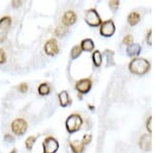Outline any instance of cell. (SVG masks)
Returning a JSON list of instances; mask_svg holds the SVG:
<instances>
[{
    "instance_id": "28",
    "label": "cell",
    "mask_w": 155,
    "mask_h": 153,
    "mask_svg": "<svg viewBox=\"0 0 155 153\" xmlns=\"http://www.w3.org/2000/svg\"><path fill=\"white\" fill-rule=\"evenodd\" d=\"M22 3H23V2L20 1V0H14V1H12V6L14 7V8H18L19 6L22 5Z\"/></svg>"
},
{
    "instance_id": "25",
    "label": "cell",
    "mask_w": 155,
    "mask_h": 153,
    "mask_svg": "<svg viewBox=\"0 0 155 153\" xmlns=\"http://www.w3.org/2000/svg\"><path fill=\"white\" fill-rule=\"evenodd\" d=\"M18 89L20 92L25 93V92H27V90H28V85H27L26 83H22V84H20L18 86Z\"/></svg>"
},
{
    "instance_id": "16",
    "label": "cell",
    "mask_w": 155,
    "mask_h": 153,
    "mask_svg": "<svg viewBox=\"0 0 155 153\" xmlns=\"http://www.w3.org/2000/svg\"><path fill=\"white\" fill-rule=\"evenodd\" d=\"M37 92L41 96H46V95H49L50 92H51V87H50L48 83H42L37 88Z\"/></svg>"
},
{
    "instance_id": "31",
    "label": "cell",
    "mask_w": 155,
    "mask_h": 153,
    "mask_svg": "<svg viewBox=\"0 0 155 153\" xmlns=\"http://www.w3.org/2000/svg\"><path fill=\"white\" fill-rule=\"evenodd\" d=\"M11 153H18V151H17V149H12V151Z\"/></svg>"
},
{
    "instance_id": "29",
    "label": "cell",
    "mask_w": 155,
    "mask_h": 153,
    "mask_svg": "<svg viewBox=\"0 0 155 153\" xmlns=\"http://www.w3.org/2000/svg\"><path fill=\"white\" fill-rule=\"evenodd\" d=\"M147 44H148L149 46H151V44H152V31L151 30H149L148 34H147Z\"/></svg>"
},
{
    "instance_id": "27",
    "label": "cell",
    "mask_w": 155,
    "mask_h": 153,
    "mask_svg": "<svg viewBox=\"0 0 155 153\" xmlns=\"http://www.w3.org/2000/svg\"><path fill=\"white\" fill-rule=\"evenodd\" d=\"M4 141L7 143H14L15 142V138L12 137L11 134H6L4 135Z\"/></svg>"
},
{
    "instance_id": "5",
    "label": "cell",
    "mask_w": 155,
    "mask_h": 153,
    "mask_svg": "<svg viewBox=\"0 0 155 153\" xmlns=\"http://www.w3.org/2000/svg\"><path fill=\"white\" fill-rule=\"evenodd\" d=\"M12 26V18L8 16L3 17L0 20V44L6 39L8 31Z\"/></svg>"
},
{
    "instance_id": "20",
    "label": "cell",
    "mask_w": 155,
    "mask_h": 153,
    "mask_svg": "<svg viewBox=\"0 0 155 153\" xmlns=\"http://www.w3.org/2000/svg\"><path fill=\"white\" fill-rule=\"evenodd\" d=\"M82 53V49L80 46H74L71 51V59H77L78 57L81 55Z\"/></svg>"
},
{
    "instance_id": "19",
    "label": "cell",
    "mask_w": 155,
    "mask_h": 153,
    "mask_svg": "<svg viewBox=\"0 0 155 153\" xmlns=\"http://www.w3.org/2000/svg\"><path fill=\"white\" fill-rule=\"evenodd\" d=\"M35 142H36V138L34 135H30V137L27 138L26 142H25V147L27 148V150H32Z\"/></svg>"
},
{
    "instance_id": "18",
    "label": "cell",
    "mask_w": 155,
    "mask_h": 153,
    "mask_svg": "<svg viewBox=\"0 0 155 153\" xmlns=\"http://www.w3.org/2000/svg\"><path fill=\"white\" fill-rule=\"evenodd\" d=\"M71 145V149L72 150L74 153H82L84 150V146L81 144V143H76V142H71L69 143Z\"/></svg>"
},
{
    "instance_id": "3",
    "label": "cell",
    "mask_w": 155,
    "mask_h": 153,
    "mask_svg": "<svg viewBox=\"0 0 155 153\" xmlns=\"http://www.w3.org/2000/svg\"><path fill=\"white\" fill-rule=\"evenodd\" d=\"M11 127L12 134H15L16 135H23L28 128V124H27L26 120H24L23 118H17L12 122Z\"/></svg>"
},
{
    "instance_id": "9",
    "label": "cell",
    "mask_w": 155,
    "mask_h": 153,
    "mask_svg": "<svg viewBox=\"0 0 155 153\" xmlns=\"http://www.w3.org/2000/svg\"><path fill=\"white\" fill-rule=\"evenodd\" d=\"M92 87V82L90 79H82L76 83V89L79 93L86 94L90 91Z\"/></svg>"
},
{
    "instance_id": "1",
    "label": "cell",
    "mask_w": 155,
    "mask_h": 153,
    "mask_svg": "<svg viewBox=\"0 0 155 153\" xmlns=\"http://www.w3.org/2000/svg\"><path fill=\"white\" fill-rule=\"evenodd\" d=\"M128 68L131 74L143 76L150 69V62L144 58H134L130 61Z\"/></svg>"
},
{
    "instance_id": "10",
    "label": "cell",
    "mask_w": 155,
    "mask_h": 153,
    "mask_svg": "<svg viewBox=\"0 0 155 153\" xmlns=\"http://www.w3.org/2000/svg\"><path fill=\"white\" fill-rule=\"evenodd\" d=\"M77 21V15L74 11H67L62 17V25L64 27H69L74 25Z\"/></svg>"
},
{
    "instance_id": "23",
    "label": "cell",
    "mask_w": 155,
    "mask_h": 153,
    "mask_svg": "<svg viewBox=\"0 0 155 153\" xmlns=\"http://www.w3.org/2000/svg\"><path fill=\"white\" fill-rule=\"evenodd\" d=\"M123 44L127 45V46H130L131 44H134V38H132V35H130V34H127V35L123 38Z\"/></svg>"
},
{
    "instance_id": "17",
    "label": "cell",
    "mask_w": 155,
    "mask_h": 153,
    "mask_svg": "<svg viewBox=\"0 0 155 153\" xmlns=\"http://www.w3.org/2000/svg\"><path fill=\"white\" fill-rule=\"evenodd\" d=\"M92 60H93V63L96 67L101 66L102 62V55L99 51H94L93 55H92Z\"/></svg>"
},
{
    "instance_id": "14",
    "label": "cell",
    "mask_w": 155,
    "mask_h": 153,
    "mask_svg": "<svg viewBox=\"0 0 155 153\" xmlns=\"http://www.w3.org/2000/svg\"><path fill=\"white\" fill-rule=\"evenodd\" d=\"M81 49L82 51H86V52H92L94 50V47H95V45H94V42L92 39L90 38H85L83 41L81 42Z\"/></svg>"
},
{
    "instance_id": "13",
    "label": "cell",
    "mask_w": 155,
    "mask_h": 153,
    "mask_svg": "<svg viewBox=\"0 0 155 153\" xmlns=\"http://www.w3.org/2000/svg\"><path fill=\"white\" fill-rule=\"evenodd\" d=\"M141 53V46L139 44H131L126 48V54L130 57H136Z\"/></svg>"
},
{
    "instance_id": "7",
    "label": "cell",
    "mask_w": 155,
    "mask_h": 153,
    "mask_svg": "<svg viewBox=\"0 0 155 153\" xmlns=\"http://www.w3.org/2000/svg\"><path fill=\"white\" fill-rule=\"evenodd\" d=\"M115 30H116V27H115V24L112 20H107L104 22H101L99 32L102 36L111 37L115 33Z\"/></svg>"
},
{
    "instance_id": "21",
    "label": "cell",
    "mask_w": 155,
    "mask_h": 153,
    "mask_svg": "<svg viewBox=\"0 0 155 153\" xmlns=\"http://www.w3.org/2000/svg\"><path fill=\"white\" fill-rule=\"evenodd\" d=\"M66 31H67L66 27H64L63 25H61V26L57 27L56 30H55V33H56V35H58V36H63L64 34L66 33Z\"/></svg>"
},
{
    "instance_id": "32",
    "label": "cell",
    "mask_w": 155,
    "mask_h": 153,
    "mask_svg": "<svg viewBox=\"0 0 155 153\" xmlns=\"http://www.w3.org/2000/svg\"><path fill=\"white\" fill-rule=\"evenodd\" d=\"M89 108H90V110H93L94 109V107H92V106H89Z\"/></svg>"
},
{
    "instance_id": "12",
    "label": "cell",
    "mask_w": 155,
    "mask_h": 153,
    "mask_svg": "<svg viewBox=\"0 0 155 153\" xmlns=\"http://www.w3.org/2000/svg\"><path fill=\"white\" fill-rule=\"evenodd\" d=\"M58 99H59L60 106H61L62 108H65V107L69 106V105L71 104V96H69L68 92L65 91V90L61 91V92H60V93L58 94Z\"/></svg>"
},
{
    "instance_id": "8",
    "label": "cell",
    "mask_w": 155,
    "mask_h": 153,
    "mask_svg": "<svg viewBox=\"0 0 155 153\" xmlns=\"http://www.w3.org/2000/svg\"><path fill=\"white\" fill-rule=\"evenodd\" d=\"M45 53L48 56H55L59 53V46L56 38H50L48 42L45 44Z\"/></svg>"
},
{
    "instance_id": "30",
    "label": "cell",
    "mask_w": 155,
    "mask_h": 153,
    "mask_svg": "<svg viewBox=\"0 0 155 153\" xmlns=\"http://www.w3.org/2000/svg\"><path fill=\"white\" fill-rule=\"evenodd\" d=\"M151 120H152V117H149L148 118V120H147V129H148V131L149 132H151L152 131V128H151Z\"/></svg>"
},
{
    "instance_id": "26",
    "label": "cell",
    "mask_w": 155,
    "mask_h": 153,
    "mask_svg": "<svg viewBox=\"0 0 155 153\" xmlns=\"http://www.w3.org/2000/svg\"><path fill=\"white\" fill-rule=\"evenodd\" d=\"M5 61H6V55H5V52H4L2 49H0V64L5 63Z\"/></svg>"
},
{
    "instance_id": "6",
    "label": "cell",
    "mask_w": 155,
    "mask_h": 153,
    "mask_svg": "<svg viewBox=\"0 0 155 153\" xmlns=\"http://www.w3.org/2000/svg\"><path fill=\"white\" fill-rule=\"evenodd\" d=\"M44 153H56L59 149V142L53 137H47L42 143Z\"/></svg>"
},
{
    "instance_id": "22",
    "label": "cell",
    "mask_w": 155,
    "mask_h": 153,
    "mask_svg": "<svg viewBox=\"0 0 155 153\" xmlns=\"http://www.w3.org/2000/svg\"><path fill=\"white\" fill-rule=\"evenodd\" d=\"M91 139H92V135H90V134H85L83 135V139H82V142H81V144L83 145V146H87V145L89 144L90 142H91Z\"/></svg>"
},
{
    "instance_id": "2",
    "label": "cell",
    "mask_w": 155,
    "mask_h": 153,
    "mask_svg": "<svg viewBox=\"0 0 155 153\" xmlns=\"http://www.w3.org/2000/svg\"><path fill=\"white\" fill-rule=\"evenodd\" d=\"M82 124H83V119L79 114H71L65 121L66 129L69 134H74V132L80 130V128L82 127Z\"/></svg>"
},
{
    "instance_id": "15",
    "label": "cell",
    "mask_w": 155,
    "mask_h": 153,
    "mask_svg": "<svg viewBox=\"0 0 155 153\" xmlns=\"http://www.w3.org/2000/svg\"><path fill=\"white\" fill-rule=\"evenodd\" d=\"M140 20H141V17H140V15L137 12H131L128 15V17H127V21H128L130 26H136L140 22Z\"/></svg>"
},
{
    "instance_id": "11",
    "label": "cell",
    "mask_w": 155,
    "mask_h": 153,
    "mask_svg": "<svg viewBox=\"0 0 155 153\" xmlns=\"http://www.w3.org/2000/svg\"><path fill=\"white\" fill-rule=\"evenodd\" d=\"M140 148L144 151H149L151 149V135H143L140 139Z\"/></svg>"
},
{
    "instance_id": "24",
    "label": "cell",
    "mask_w": 155,
    "mask_h": 153,
    "mask_svg": "<svg viewBox=\"0 0 155 153\" xmlns=\"http://www.w3.org/2000/svg\"><path fill=\"white\" fill-rule=\"evenodd\" d=\"M119 1L118 0H112V1H110L109 2V5H110V7H111L113 11H116L117 8L119 7Z\"/></svg>"
},
{
    "instance_id": "4",
    "label": "cell",
    "mask_w": 155,
    "mask_h": 153,
    "mask_svg": "<svg viewBox=\"0 0 155 153\" xmlns=\"http://www.w3.org/2000/svg\"><path fill=\"white\" fill-rule=\"evenodd\" d=\"M85 22L91 27H97L101 26V19L99 17L98 12H96V9L91 8L88 9L85 14Z\"/></svg>"
}]
</instances>
